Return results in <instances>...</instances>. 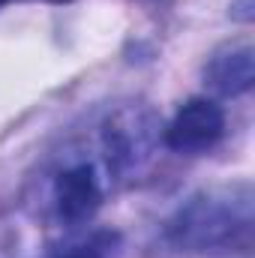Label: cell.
<instances>
[{
  "mask_svg": "<svg viewBox=\"0 0 255 258\" xmlns=\"http://www.w3.org/2000/svg\"><path fill=\"white\" fill-rule=\"evenodd\" d=\"M165 237L192 255H234L252 246V189L237 183L189 198L168 222Z\"/></svg>",
  "mask_w": 255,
  "mask_h": 258,
  "instance_id": "6da1fadb",
  "label": "cell"
},
{
  "mask_svg": "<svg viewBox=\"0 0 255 258\" xmlns=\"http://www.w3.org/2000/svg\"><path fill=\"white\" fill-rule=\"evenodd\" d=\"M225 132V114L213 99H189L165 129V144L174 153H204Z\"/></svg>",
  "mask_w": 255,
  "mask_h": 258,
  "instance_id": "7a4b0ae2",
  "label": "cell"
},
{
  "mask_svg": "<svg viewBox=\"0 0 255 258\" xmlns=\"http://www.w3.org/2000/svg\"><path fill=\"white\" fill-rule=\"evenodd\" d=\"M102 204V186L87 162H75L54 177V210L63 222H84Z\"/></svg>",
  "mask_w": 255,
  "mask_h": 258,
  "instance_id": "3957f363",
  "label": "cell"
},
{
  "mask_svg": "<svg viewBox=\"0 0 255 258\" xmlns=\"http://www.w3.org/2000/svg\"><path fill=\"white\" fill-rule=\"evenodd\" d=\"M207 84L219 96H243L255 84V51L252 45H228L210 57L204 66Z\"/></svg>",
  "mask_w": 255,
  "mask_h": 258,
  "instance_id": "277c9868",
  "label": "cell"
},
{
  "mask_svg": "<svg viewBox=\"0 0 255 258\" xmlns=\"http://www.w3.org/2000/svg\"><path fill=\"white\" fill-rule=\"evenodd\" d=\"M120 252H123V237L111 228H99L81 240H72L54 249L51 258H120Z\"/></svg>",
  "mask_w": 255,
  "mask_h": 258,
  "instance_id": "5b68a950",
  "label": "cell"
},
{
  "mask_svg": "<svg viewBox=\"0 0 255 258\" xmlns=\"http://www.w3.org/2000/svg\"><path fill=\"white\" fill-rule=\"evenodd\" d=\"M252 0H237L231 6V18H237V21H252Z\"/></svg>",
  "mask_w": 255,
  "mask_h": 258,
  "instance_id": "8992f818",
  "label": "cell"
},
{
  "mask_svg": "<svg viewBox=\"0 0 255 258\" xmlns=\"http://www.w3.org/2000/svg\"><path fill=\"white\" fill-rule=\"evenodd\" d=\"M0 3H6V0H0Z\"/></svg>",
  "mask_w": 255,
  "mask_h": 258,
  "instance_id": "52a82bcc",
  "label": "cell"
}]
</instances>
